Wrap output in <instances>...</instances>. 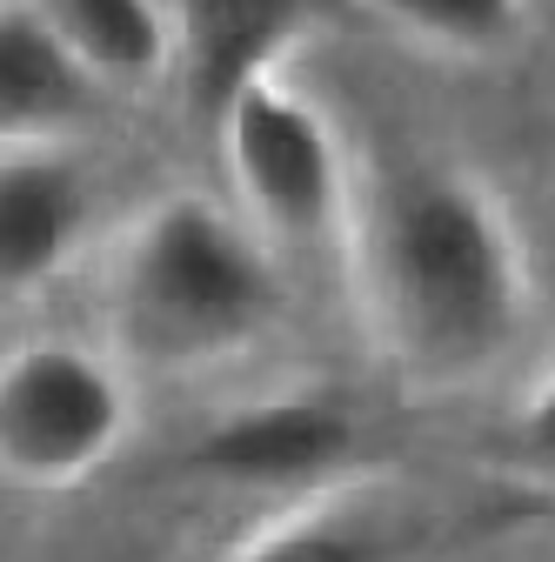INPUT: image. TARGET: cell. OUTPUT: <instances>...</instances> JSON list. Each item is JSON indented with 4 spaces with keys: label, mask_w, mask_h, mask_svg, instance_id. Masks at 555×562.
Here are the masks:
<instances>
[{
    "label": "cell",
    "mask_w": 555,
    "mask_h": 562,
    "mask_svg": "<svg viewBox=\"0 0 555 562\" xmlns=\"http://www.w3.org/2000/svg\"><path fill=\"white\" fill-rule=\"evenodd\" d=\"M268 241L228 207L174 194L134 222L107 268V322L127 356L155 369H207L241 356L274 322Z\"/></svg>",
    "instance_id": "2"
},
{
    "label": "cell",
    "mask_w": 555,
    "mask_h": 562,
    "mask_svg": "<svg viewBox=\"0 0 555 562\" xmlns=\"http://www.w3.org/2000/svg\"><path fill=\"white\" fill-rule=\"evenodd\" d=\"M94 188L75 155L14 148L0 155V295H27L81 248Z\"/></svg>",
    "instance_id": "6"
},
{
    "label": "cell",
    "mask_w": 555,
    "mask_h": 562,
    "mask_svg": "<svg viewBox=\"0 0 555 562\" xmlns=\"http://www.w3.org/2000/svg\"><path fill=\"white\" fill-rule=\"evenodd\" d=\"M355 456V415L335 395H261L207 422L188 469L228 488H315Z\"/></svg>",
    "instance_id": "5"
},
{
    "label": "cell",
    "mask_w": 555,
    "mask_h": 562,
    "mask_svg": "<svg viewBox=\"0 0 555 562\" xmlns=\"http://www.w3.org/2000/svg\"><path fill=\"white\" fill-rule=\"evenodd\" d=\"M101 88L81 75V60L60 47L34 0L0 8V155L14 148H60L75 127H88Z\"/></svg>",
    "instance_id": "7"
},
{
    "label": "cell",
    "mask_w": 555,
    "mask_h": 562,
    "mask_svg": "<svg viewBox=\"0 0 555 562\" xmlns=\"http://www.w3.org/2000/svg\"><path fill=\"white\" fill-rule=\"evenodd\" d=\"M228 562H401V522L349 496H321L254 529Z\"/></svg>",
    "instance_id": "10"
},
{
    "label": "cell",
    "mask_w": 555,
    "mask_h": 562,
    "mask_svg": "<svg viewBox=\"0 0 555 562\" xmlns=\"http://www.w3.org/2000/svg\"><path fill=\"white\" fill-rule=\"evenodd\" d=\"M302 27V0H174V54L188 67V94L215 114L261 75Z\"/></svg>",
    "instance_id": "8"
},
{
    "label": "cell",
    "mask_w": 555,
    "mask_h": 562,
    "mask_svg": "<svg viewBox=\"0 0 555 562\" xmlns=\"http://www.w3.org/2000/svg\"><path fill=\"white\" fill-rule=\"evenodd\" d=\"M222 148L235 194L248 207V228L282 248H315L349 215V175H341L335 127L288 88V81H248L222 108Z\"/></svg>",
    "instance_id": "4"
},
{
    "label": "cell",
    "mask_w": 555,
    "mask_h": 562,
    "mask_svg": "<svg viewBox=\"0 0 555 562\" xmlns=\"http://www.w3.org/2000/svg\"><path fill=\"white\" fill-rule=\"evenodd\" d=\"M81 75L107 88H148L174 60V27L155 0H34Z\"/></svg>",
    "instance_id": "9"
},
{
    "label": "cell",
    "mask_w": 555,
    "mask_h": 562,
    "mask_svg": "<svg viewBox=\"0 0 555 562\" xmlns=\"http://www.w3.org/2000/svg\"><path fill=\"white\" fill-rule=\"evenodd\" d=\"M375 14L435 54H502L529 21V0H375Z\"/></svg>",
    "instance_id": "11"
},
{
    "label": "cell",
    "mask_w": 555,
    "mask_h": 562,
    "mask_svg": "<svg viewBox=\"0 0 555 562\" xmlns=\"http://www.w3.org/2000/svg\"><path fill=\"white\" fill-rule=\"evenodd\" d=\"M134 429V395L114 356L88 341H27L0 356V482L8 488H81Z\"/></svg>",
    "instance_id": "3"
},
{
    "label": "cell",
    "mask_w": 555,
    "mask_h": 562,
    "mask_svg": "<svg viewBox=\"0 0 555 562\" xmlns=\"http://www.w3.org/2000/svg\"><path fill=\"white\" fill-rule=\"evenodd\" d=\"M369 322L388 362L422 389L482 382L522 335L529 261L502 194L455 168H408L369 222Z\"/></svg>",
    "instance_id": "1"
},
{
    "label": "cell",
    "mask_w": 555,
    "mask_h": 562,
    "mask_svg": "<svg viewBox=\"0 0 555 562\" xmlns=\"http://www.w3.org/2000/svg\"><path fill=\"white\" fill-rule=\"evenodd\" d=\"M502 456L516 475L529 482H555V362L542 369V382L522 395V408L509 415L502 429Z\"/></svg>",
    "instance_id": "12"
}]
</instances>
